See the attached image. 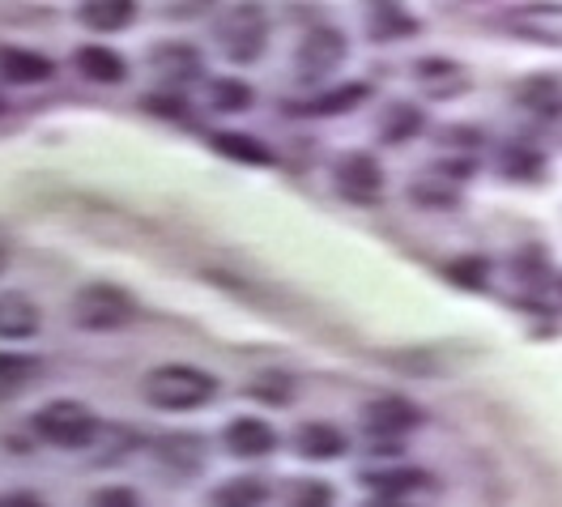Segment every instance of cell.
Returning <instances> with one entry per match:
<instances>
[{"label":"cell","mask_w":562,"mask_h":507,"mask_svg":"<svg viewBox=\"0 0 562 507\" xmlns=\"http://www.w3.org/2000/svg\"><path fill=\"white\" fill-rule=\"evenodd\" d=\"M4 507H43V504H38V499H31V495H13Z\"/></svg>","instance_id":"obj_30"},{"label":"cell","mask_w":562,"mask_h":507,"mask_svg":"<svg viewBox=\"0 0 562 507\" xmlns=\"http://www.w3.org/2000/svg\"><path fill=\"white\" fill-rule=\"evenodd\" d=\"M0 77L4 81H18V86H35L52 77V60L26 52V47H0Z\"/></svg>","instance_id":"obj_13"},{"label":"cell","mask_w":562,"mask_h":507,"mask_svg":"<svg viewBox=\"0 0 562 507\" xmlns=\"http://www.w3.org/2000/svg\"><path fill=\"white\" fill-rule=\"evenodd\" d=\"M516 99L532 115L554 120V115H562V77H528V81L516 86Z\"/></svg>","instance_id":"obj_15"},{"label":"cell","mask_w":562,"mask_h":507,"mask_svg":"<svg viewBox=\"0 0 562 507\" xmlns=\"http://www.w3.org/2000/svg\"><path fill=\"white\" fill-rule=\"evenodd\" d=\"M414 81H418L422 94H430V99H452V94H460V90L469 86V72L460 69L457 60L430 56V60H418V65H414Z\"/></svg>","instance_id":"obj_9"},{"label":"cell","mask_w":562,"mask_h":507,"mask_svg":"<svg viewBox=\"0 0 562 507\" xmlns=\"http://www.w3.org/2000/svg\"><path fill=\"white\" fill-rule=\"evenodd\" d=\"M72 320L90 333H111L137 320V298L128 290L111 286V282H90L77 290L72 298Z\"/></svg>","instance_id":"obj_2"},{"label":"cell","mask_w":562,"mask_h":507,"mask_svg":"<svg viewBox=\"0 0 562 507\" xmlns=\"http://www.w3.org/2000/svg\"><path fill=\"white\" fill-rule=\"evenodd\" d=\"M35 431L56 448H90L99 435V418L81 401H52L35 414Z\"/></svg>","instance_id":"obj_4"},{"label":"cell","mask_w":562,"mask_h":507,"mask_svg":"<svg viewBox=\"0 0 562 507\" xmlns=\"http://www.w3.org/2000/svg\"><path fill=\"white\" fill-rule=\"evenodd\" d=\"M285 507H333V486H328V482H316V477H307V482L290 486Z\"/></svg>","instance_id":"obj_27"},{"label":"cell","mask_w":562,"mask_h":507,"mask_svg":"<svg viewBox=\"0 0 562 507\" xmlns=\"http://www.w3.org/2000/svg\"><path fill=\"white\" fill-rule=\"evenodd\" d=\"M137 18V0H81V22L99 35L124 31Z\"/></svg>","instance_id":"obj_14"},{"label":"cell","mask_w":562,"mask_h":507,"mask_svg":"<svg viewBox=\"0 0 562 507\" xmlns=\"http://www.w3.org/2000/svg\"><path fill=\"white\" fill-rule=\"evenodd\" d=\"M38 325H43V316H38L35 298H26V294H18V290L0 294V337H4V341L35 337Z\"/></svg>","instance_id":"obj_10"},{"label":"cell","mask_w":562,"mask_h":507,"mask_svg":"<svg viewBox=\"0 0 562 507\" xmlns=\"http://www.w3.org/2000/svg\"><path fill=\"white\" fill-rule=\"evenodd\" d=\"M269 499V486L260 477H235L213 491V507H260Z\"/></svg>","instance_id":"obj_20"},{"label":"cell","mask_w":562,"mask_h":507,"mask_svg":"<svg viewBox=\"0 0 562 507\" xmlns=\"http://www.w3.org/2000/svg\"><path fill=\"white\" fill-rule=\"evenodd\" d=\"M0 264H4V252H0Z\"/></svg>","instance_id":"obj_32"},{"label":"cell","mask_w":562,"mask_h":507,"mask_svg":"<svg viewBox=\"0 0 562 507\" xmlns=\"http://www.w3.org/2000/svg\"><path fill=\"white\" fill-rule=\"evenodd\" d=\"M346 60V35L333 31V26H316L307 31V38L299 43V56H294V69L303 81H316V77H328Z\"/></svg>","instance_id":"obj_7"},{"label":"cell","mask_w":562,"mask_h":507,"mask_svg":"<svg viewBox=\"0 0 562 507\" xmlns=\"http://www.w3.org/2000/svg\"><path fill=\"white\" fill-rule=\"evenodd\" d=\"M380 128H384V137L392 145L409 142V137L422 128V111L409 108V103H392V108H387V115L380 120Z\"/></svg>","instance_id":"obj_22"},{"label":"cell","mask_w":562,"mask_h":507,"mask_svg":"<svg viewBox=\"0 0 562 507\" xmlns=\"http://www.w3.org/2000/svg\"><path fill=\"white\" fill-rule=\"evenodd\" d=\"M35 375H38V359L0 350V393H18V388H26Z\"/></svg>","instance_id":"obj_21"},{"label":"cell","mask_w":562,"mask_h":507,"mask_svg":"<svg viewBox=\"0 0 562 507\" xmlns=\"http://www.w3.org/2000/svg\"><path fill=\"white\" fill-rule=\"evenodd\" d=\"M448 278L464 290H482L491 282V264H486L482 256H464V260H452V264H448Z\"/></svg>","instance_id":"obj_26"},{"label":"cell","mask_w":562,"mask_h":507,"mask_svg":"<svg viewBox=\"0 0 562 507\" xmlns=\"http://www.w3.org/2000/svg\"><path fill=\"white\" fill-rule=\"evenodd\" d=\"M541 167H546V158H541L532 145H507V154H503V171H507V180H537Z\"/></svg>","instance_id":"obj_23"},{"label":"cell","mask_w":562,"mask_h":507,"mask_svg":"<svg viewBox=\"0 0 562 507\" xmlns=\"http://www.w3.org/2000/svg\"><path fill=\"white\" fill-rule=\"evenodd\" d=\"M226 448L235 457H269L278 448V431L265 418H235L226 427Z\"/></svg>","instance_id":"obj_11"},{"label":"cell","mask_w":562,"mask_h":507,"mask_svg":"<svg viewBox=\"0 0 562 507\" xmlns=\"http://www.w3.org/2000/svg\"><path fill=\"white\" fill-rule=\"evenodd\" d=\"M362 507H409L405 499H387V495H375L371 504H362Z\"/></svg>","instance_id":"obj_29"},{"label":"cell","mask_w":562,"mask_h":507,"mask_svg":"<svg viewBox=\"0 0 562 507\" xmlns=\"http://www.w3.org/2000/svg\"><path fill=\"white\" fill-rule=\"evenodd\" d=\"M0 111H4V99H0Z\"/></svg>","instance_id":"obj_31"},{"label":"cell","mask_w":562,"mask_h":507,"mask_svg":"<svg viewBox=\"0 0 562 507\" xmlns=\"http://www.w3.org/2000/svg\"><path fill=\"white\" fill-rule=\"evenodd\" d=\"M418 422H422V409L405 397H380L362 409V427H367L371 439H380V443H384V439L392 443V439L409 435Z\"/></svg>","instance_id":"obj_8"},{"label":"cell","mask_w":562,"mask_h":507,"mask_svg":"<svg viewBox=\"0 0 562 507\" xmlns=\"http://www.w3.org/2000/svg\"><path fill=\"white\" fill-rule=\"evenodd\" d=\"M213 149L235 158V162H247V167H269L273 162L269 145H260L251 133H213Z\"/></svg>","instance_id":"obj_17"},{"label":"cell","mask_w":562,"mask_h":507,"mask_svg":"<svg viewBox=\"0 0 562 507\" xmlns=\"http://www.w3.org/2000/svg\"><path fill=\"white\" fill-rule=\"evenodd\" d=\"M213 397H217V380L188 362H171L145 375V401L154 409H196Z\"/></svg>","instance_id":"obj_1"},{"label":"cell","mask_w":562,"mask_h":507,"mask_svg":"<svg viewBox=\"0 0 562 507\" xmlns=\"http://www.w3.org/2000/svg\"><path fill=\"white\" fill-rule=\"evenodd\" d=\"M375 495H387V499H405V495H414V491H426L430 482H426V473L422 470H384V473H367L362 477Z\"/></svg>","instance_id":"obj_18"},{"label":"cell","mask_w":562,"mask_h":507,"mask_svg":"<svg viewBox=\"0 0 562 507\" xmlns=\"http://www.w3.org/2000/svg\"><path fill=\"white\" fill-rule=\"evenodd\" d=\"M210 99L217 111H247L251 108V86L247 81H239V77H226V81H213L210 86Z\"/></svg>","instance_id":"obj_24"},{"label":"cell","mask_w":562,"mask_h":507,"mask_svg":"<svg viewBox=\"0 0 562 507\" xmlns=\"http://www.w3.org/2000/svg\"><path fill=\"white\" fill-rule=\"evenodd\" d=\"M90 507H140V499L128 486H103V491H94Z\"/></svg>","instance_id":"obj_28"},{"label":"cell","mask_w":562,"mask_h":507,"mask_svg":"<svg viewBox=\"0 0 562 507\" xmlns=\"http://www.w3.org/2000/svg\"><path fill=\"white\" fill-rule=\"evenodd\" d=\"M77 69H81V77L103 81V86H115V81H124V77H128L124 56H120V52H111V47H103V43L81 47V52H77Z\"/></svg>","instance_id":"obj_16"},{"label":"cell","mask_w":562,"mask_h":507,"mask_svg":"<svg viewBox=\"0 0 562 507\" xmlns=\"http://www.w3.org/2000/svg\"><path fill=\"white\" fill-rule=\"evenodd\" d=\"M362 99H367V86H341V90H333V94H319L307 111H312V115H341V111L358 108Z\"/></svg>","instance_id":"obj_25"},{"label":"cell","mask_w":562,"mask_h":507,"mask_svg":"<svg viewBox=\"0 0 562 507\" xmlns=\"http://www.w3.org/2000/svg\"><path fill=\"white\" fill-rule=\"evenodd\" d=\"M337 192L350 201V205H375L384 196V171L371 154H346L337 162Z\"/></svg>","instance_id":"obj_6"},{"label":"cell","mask_w":562,"mask_h":507,"mask_svg":"<svg viewBox=\"0 0 562 507\" xmlns=\"http://www.w3.org/2000/svg\"><path fill=\"white\" fill-rule=\"evenodd\" d=\"M294 439H299V452L307 461H337L350 448V439L337 431V427H328V422H307V427H299Z\"/></svg>","instance_id":"obj_12"},{"label":"cell","mask_w":562,"mask_h":507,"mask_svg":"<svg viewBox=\"0 0 562 507\" xmlns=\"http://www.w3.org/2000/svg\"><path fill=\"white\" fill-rule=\"evenodd\" d=\"M217 43H222L226 60H235V65L260 60V52H265V43H269V18H265V9H260L256 0L231 4V9L222 13V22H217Z\"/></svg>","instance_id":"obj_3"},{"label":"cell","mask_w":562,"mask_h":507,"mask_svg":"<svg viewBox=\"0 0 562 507\" xmlns=\"http://www.w3.org/2000/svg\"><path fill=\"white\" fill-rule=\"evenodd\" d=\"M498 26L512 31V35H520V38H532V43L562 47V4H554V0L516 4V9L498 13Z\"/></svg>","instance_id":"obj_5"},{"label":"cell","mask_w":562,"mask_h":507,"mask_svg":"<svg viewBox=\"0 0 562 507\" xmlns=\"http://www.w3.org/2000/svg\"><path fill=\"white\" fill-rule=\"evenodd\" d=\"M154 69L162 72V77H171V81H192L201 72V56L192 47H183V43H171V47L154 52Z\"/></svg>","instance_id":"obj_19"}]
</instances>
